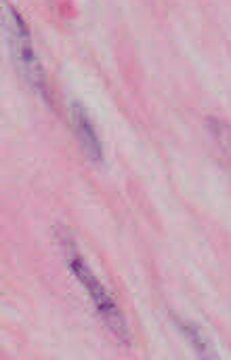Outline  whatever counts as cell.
<instances>
[{"instance_id": "5", "label": "cell", "mask_w": 231, "mask_h": 360, "mask_svg": "<svg viewBox=\"0 0 231 360\" xmlns=\"http://www.w3.org/2000/svg\"><path fill=\"white\" fill-rule=\"evenodd\" d=\"M181 331H185V335L190 338V342L194 344V348L198 350V352H202V354H209L206 352V340L202 338V333L194 327V325H190V323H181Z\"/></svg>"}, {"instance_id": "2", "label": "cell", "mask_w": 231, "mask_h": 360, "mask_svg": "<svg viewBox=\"0 0 231 360\" xmlns=\"http://www.w3.org/2000/svg\"><path fill=\"white\" fill-rule=\"evenodd\" d=\"M4 27H6V36H8V44L13 49V57L19 63L21 72L25 74L29 84L34 89H38V93H46V76H44L42 63L36 55V49L32 42V32H29L25 19L21 17V13L15 6H11L8 2H4Z\"/></svg>"}, {"instance_id": "3", "label": "cell", "mask_w": 231, "mask_h": 360, "mask_svg": "<svg viewBox=\"0 0 231 360\" xmlns=\"http://www.w3.org/2000/svg\"><path fill=\"white\" fill-rule=\"evenodd\" d=\"M72 124H74V131H76V137H78V143H80L82 152H84L93 162H101V158H103V148H101L97 129H95V124H93L88 112H86L80 103H74V105H72Z\"/></svg>"}, {"instance_id": "4", "label": "cell", "mask_w": 231, "mask_h": 360, "mask_svg": "<svg viewBox=\"0 0 231 360\" xmlns=\"http://www.w3.org/2000/svg\"><path fill=\"white\" fill-rule=\"evenodd\" d=\"M211 129H213V133H215V139H217V143L227 152L231 156V129L225 124V122H221V120H211Z\"/></svg>"}, {"instance_id": "1", "label": "cell", "mask_w": 231, "mask_h": 360, "mask_svg": "<svg viewBox=\"0 0 231 360\" xmlns=\"http://www.w3.org/2000/svg\"><path fill=\"white\" fill-rule=\"evenodd\" d=\"M67 266L74 274V278L78 281V285L84 289L86 297L91 300L95 312L101 316V321L105 323V327L122 342L128 344L131 342V333L126 327V321L120 312L118 302L114 300V295L110 293V289L103 285V281L95 274V270L84 262V257L80 253H76L74 249L67 251Z\"/></svg>"}]
</instances>
